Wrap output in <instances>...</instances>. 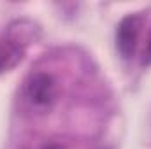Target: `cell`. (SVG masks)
<instances>
[{
    "mask_svg": "<svg viewBox=\"0 0 151 149\" xmlns=\"http://www.w3.org/2000/svg\"><path fill=\"white\" fill-rule=\"evenodd\" d=\"M56 81L47 72H37L30 75L27 82V97L37 107H47L56 98Z\"/></svg>",
    "mask_w": 151,
    "mask_h": 149,
    "instance_id": "6da1fadb",
    "label": "cell"
},
{
    "mask_svg": "<svg viewBox=\"0 0 151 149\" xmlns=\"http://www.w3.org/2000/svg\"><path fill=\"white\" fill-rule=\"evenodd\" d=\"M141 23H142V18L139 14H128L119 21L116 30V47L123 58H130L135 53Z\"/></svg>",
    "mask_w": 151,
    "mask_h": 149,
    "instance_id": "7a4b0ae2",
    "label": "cell"
},
{
    "mask_svg": "<svg viewBox=\"0 0 151 149\" xmlns=\"http://www.w3.org/2000/svg\"><path fill=\"white\" fill-rule=\"evenodd\" d=\"M23 58V47L11 39L0 40V74L16 67Z\"/></svg>",
    "mask_w": 151,
    "mask_h": 149,
    "instance_id": "3957f363",
    "label": "cell"
},
{
    "mask_svg": "<svg viewBox=\"0 0 151 149\" xmlns=\"http://www.w3.org/2000/svg\"><path fill=\"white\" fill-rule=\"evenodd\" d=\"M150 63H151V35L148 44H146V49H144V56H142V65H150Z\"/></svg>",
    "mask_w": 151,
    "mask_h": 149,
    "instance_id": "277c9868",
    "label": "cell"
},
{
    "mask_svg": "<svg viewBox=\"0 0 151 149\" xmlns=\"http://www.w3.org/2000/svg\"><path fill=\"white\" fill-rule=\"evenodd\" d=\"M44 149H62L60 146H56V144H49V146H46Z\"/></svg>",
    "mask_w": 151,
    "mask_h": 149,
    "instance_id": "5b68a950",
    "label": "cell"
}]
</instances>
